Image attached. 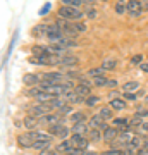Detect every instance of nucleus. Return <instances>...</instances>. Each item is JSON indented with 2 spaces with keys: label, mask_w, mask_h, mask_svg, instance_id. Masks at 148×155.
<instances>
[{
  "label": "nucleus",
  "mask_w": 148,
  "mask_h": 155,
  "mask_svg": "<svg viewBox=\"0 0 148 155\" xmlns=\"http://www.w3.org/2000/svg\"><path fill=\"white\" fill-rule=\"evenodd\" d=\"M124 97H126V100H136V95L134 93H126Z\"/></svg>",
  "instance_id": "39"
},
{
  "label": "nucleus",
  "mask_w": 148,
  "mask_h": 155,
  "mask_svg": "<svg viewBox=\"0 0 148 155\" xmlns=\"http://www.w3.org/2000/svg\"><path fill=\"white\" fill-rule=\"evenodd\" d=\"M72 91H74V95H77V97H81V98L86 100L88 97L91 95V86H86V84H81V83H79L76 88L72 90Z\"/></svg>",
  "instance_id": "16"
},
{
  "label": "nucleus",
  "mask_w": 148,
  "mask_h": 155,
  "mask_svg": "<svg viewBox=\"0 0 148 155\" xmlns=\"http://www.w3.org/2000/svg\"><path fill=\"white\" fill-rule=\"evenodd\" d=\"M117 136H119L117 127H105L104 133H102V138H104L107 143H112V141H115V140H117Z\"/></svg>",
  "instance_id": "10"
},
{
  "label": "nucleus",
  "mask_w": 148,
  "mask_h": 155,
  "mask_svg": "<svg viewBox=\"0 0 148 155\" xmlns=\"http://www.w3.org/2000/svg\"><path fill=\"white\" fill-rule=\"evenodd\" d=\"M107 81H109V79H107L105 76H100V78H93V79H91V84L102 88V86H107Z\"/></svg>",
  "instance_id": "25"
},
{
  "label": "nucleus",
  "mask_w": 148,
  "mask_h": 155,
  "mask_svg": "<svg viewBox=\"0 0 148 155\" xmlns=\"http://www.w3.org/2000/svg\"><path fill=\"white\" fill-rule=\"evenodd\" d=\"M48 134L50 136H57V138L64 140L69 134V127H66L62 122H57V124H52L48 127Z\"/></svg>",
  "instance_id": "4"
},
{
  "label": "nucleus",
  "mask_w": 148,
  "mask_h": 155,
  "mask_svg": "<svg viewBox=\"0 0 148 155\" xmlns=\"http://www.w3.org/2000/svg\"><path fill=\"white\" fill-rule=\"evenodd\" d=\"M141 129L148 133V122H143V124H141Z\"/></svg>",
  "instance_id": "42"
},
{
  "label": "nucleus",
  "mask_w": 148,
  "mask_h": 155,
  "mask_svg": "<svg viewBox=\"0 0 148 155\" xmlns=\"http://www.w3.org/2000/svg\"><path fill=\"white\" fill-rule=\"evenodd\" d=\"M83 0H62V5H71V7H79Z\"/></svg>",
  "instance_id": "30"
},
{
  "label": "nucleus",
  "mask_w": 148,
  "mask_h": 155,
  "mask_svg": "<svg viewBox=\"0 0 148 155\" xmlns=\"http://www.w3.org/2000/svg\"><path fill=\"white\" fill-rule=\"evenodd\" d=\"M126 11L131 14V16H140L143 12V5L140 0H127L126 4Z\"/></svg>",
  "instance_id": "8"
},
{
  "label": "nucleus",
  "mask_w": 148,
  "mask_h": 155,
  "mask_svg": "<svg viewBox=\"0 0 148 155\" xmlns=\"http://www.w3.org/2000/svg\"><path fill=\"white\" fill-rule=\"evenodd\" d=\"M57 122H61V116L57 112H50L47 116L40 117V124H48V126H52V124H57Z\"/></svg>",
  "instance_id": "12"
},
{
  "label": "nucleus",
  "mask_w": 148,
  "mask_h": 155,
  "mask_svg": "<svg viewBox=\"0 0 148 155\" xmlns=\"http://www.w3.org/2000/svg\"><path fill=\"white\" fill-rule=\"evenodd\" d=\"M140 69L145 72H148V62H143V64H140Z\"/></svg>",
  "instance_id": "38"
},
{
  "label": "nucleus",
  "mask_w": 148,
  "mask_h": 155,
  "mask_svg": "<svg viewBox=\"0 0 148 155\" xmlns=\"http://www.w3.org/2000/svg\"><path fill=\"white\" fill-rule=\"evenodd\" d=\"M115 11H117V14H124L126 12V5L124 4H117L115 5Z\"/></svg>",
  "instance_id": "33"
},
{
  "label": "nucleus",
  "mask_w": 148,
  "mask_h": 155,
  "mask_svg": "<svg viewBox=\"0 0 148 155\" xmlns=\"http://www.w3.org/2000/svg\"><path fill=\"white\" fill-rule=\"evenodd\" d=\"M38 124H40V119L38 117H35V116H26L24 117V121H22V126L26 127L28 131H35Z\"/></svg>",
  "instance_id": "15"
},
{
  "label": "nucleus",
  "mask_w": 148,
  "mask_h": 155,
  "mask_svg": "<svg viewBox=\"0 0 148 155\" xmlns=\"http://www.w3.org/2000/svg\"><path fill=\"white\" fill-rule=\"evenodd\" d=\"M57 66H62V67H76L79 66V59L71 54H67V55H62L59 57V61H57Z\"/></svg>",
  "instance_id": "6"
},
{
  "label": "nucleus",
  "mask_w": 148,
  "mask_h": 155,
  "mask_svg": "<svg viewBox=\"0 0 148 155\" xmlns=\"http://www.w3.org/2000/svg\"><path fill=\"white\" fill-rule=\"evenodd\" d=\"M31 54L33 57H47V55H52L48 47H43V45H33L31 47Z\"/></svg>",
  "instance_id": "13"
},
{
  "label": "nucleus",
  "mask_w": 148,
  "mask_h": 155,
  "mask_svg": "<svg viewBox=\"0 0 148 155\" xmlns=\"http://www.w3.org/2000/svg\"><path fill=\"white\" fill-rule=\"evenodd\" d=\"M110 109H112V110H126V109H127L126 100H121V98H110Z\"/></svg>",
  "instance_id": "17"
},
{
  "label": "nucleus",
  "mask_w": 148,
  "mask_h": 155,
  "mask_svg": "<svg viewBox=\"0 0 148 155\" xmlns=\"http://www.w3.org/2000/svg\"><path fill=\"white\" fill-rule=\"evenodd\" d=\"M83 2H88V0H83Z\"/></svg>",
  "instance_id": "46"
},
{
  "label": "nucleus",
  "mask_w": 148,
  "mask_h": 155,
  "mask_svg": "<svg viewBox=\"0 0 148 155\" xmlns=\"http://www.w3.org/2000/svg\"><path fill=\"white\" fill-rule=\"evenodd\" d=\"M88 141H91V143H98L102 138V133H100V129H93V127H90V133L86 134Z\"/></svg>",
  "instance_id": "19"
},
{
  "label": "nucleus",
  "mask_w": 148,
  "mask_h": 155,
  "mask_svg": "<svg viewBox=\"0 0 148 155\" xmlns=\"http://www.w3.org/2000/svg\"><path fill=\"white\" fill-rule=\"evenodd\" d=\"M104 2H109V0H104Z\"/></svg>",
  "instance_id": "45"
},
{
  "label": "nucleus",
  "mask_w": 148,
  "mask_h": 155,
  "mask_svg": "<svg viewBox=\"0 0 148 155\" xmlns=\"http://www.w3.org/2000/svg\"><path fill=\"white\" fill-rule=\"evenodd\" d=\"M81 155H98V153H95V152H90V150H84Z\"/></svg>",
  "instance_id": "41"
},
{
  "label": "nucleus",
  "mask_w": 148,
  "mask_h": 155,
  "mask_svg": "<svg viewBox=\"0 0 148 155\" xmlns=\"http://www.w3.org/2000/svg\"><path fill=\"white\" fill-rule=\"evenodd\" d=\"M50 143H52V138H47V140H36L35 141V145H33V148L35 150H47L50 147Z\"/></svg>",
  "instance_id": "21"
},
{
  "label": "nucleus",
  "mask_w": 148,
  "mask_h": 155,
  "mask_svg": "<svg viewBox=\"0 0 148 155\" xmlns=\"http://www.w3.org/2000/svg\"><path fill=\"white\" fill-rule=\"evenodd\" d=\"M145 100H146V104H148V97H146V98H145Z\"/></svg>",
  "instance_id": "44"
},
{
  "label": "nucleus",
  "mask_w": 148,
  "mask_h": 155,
  "mask_svg": "<svg viewBox=\"0 0 148 155\" xmlns=\"http://www.w3.org/2000/svg\"><path fill=\"white\" fill-rule=\"evenodd\" d=\"M107 86H109V88H115V86H117V81H115V79H109V81H107Z\"/></svg>",
  "instance_id": "37"
},
{
  "label": "nucleus",
  "mask_w": 148,
  "mask_h": 155,
  "mask_svg": "<svg viewBox=\"0 0 148 155\" xmlns=\"http://www.w3.org/2000/svg\"><path fill=\"white\" fill-rule=\"evenodd\" d=\"M71 109L72 107L71 105H67V104H64V105L61 107V109H59V110H57V114H59V116H66V114H71Z\"/></svg>",
  "instance_id": "28"
},
{
  "label": "nucleus",
  "mask_w": 148,
  "mask_h": 155,
  "mask_svg": "<svg viewBox=\"0 0 148 155\" xmlns=\"http://www.w3.org/2000/svg\"><path fill=\"white\" fill-rule=\"evenodd\" d=\"M72 24H74V29L77 31V35H79V33H83V31H86V26H84L83 22L76 21V22H72Z\"/></svg>",
  "instance_id": "31"
},
{
  "label": "nucleus",
  "mask_w": 148,
  "mask_h": 155,
  "mask_svg": "<svg viewBox=\"0 0 148 155\" xmlns=\"http://www.w3.org/2000/svg\"><path fill=\"white\" fill-rule=\"evenodd\" d=\"M104 155H126L122 150H117V148H112V150H107L104 152Z\"/></svg>",
  "instance_id": "32"
},
{
  "label": "nucleus",
  "mask_w": 148,
  "mask_h": 155,
  "mask_svg": "<svg viewBox=\"0 0 148 155\" xmlns=\"http://www.w3.org/2000/svg\"><path fill=\"white\" fill-rule=\"evenodd\" d=\"M35 141H36V131H28L17 136V145L21 148H33Z\"/></svg>",
  "instance_id": "2"
},
{
  "label": "nucleus",
  "mask_w": 148,
  "mask_h": 155,
  "mask_svg": "<svg viewBox=\"0 0 148 155\" xmlns=\"http://www.w3.org/2000/svg\"><path fill=\"white\" fill-rule=\"evenodd\" d=\"M48 9H50V4H47L45 7H41V11H40V14H41V16H43V14H47V11H48Z\"/></svg>",
  "instance_id": "40"
},
{
  "label": "nucleus",
  "mask_w": 148,
  "mask_h": 155,
  "mask_svg": "<svg viewBox=\"0 0 148 155\" xmlns=\"http://www.w3.org/2000/svg\"><path fill=\"white\" fill-rule=\"evenodd\" d=\"M35 36H47V24H36L33 28Z\"/></svg>",
  "instance_id": "23"
},
{
  "label": "nucleus",
  "mask_w": 148,
  "mask_h": 155,
  "mask_svg": "<svg viewBox=\"0 0 148 155\" xmlns=\"http://www.w3.org/2000/svg\"><path fill=\"white\" fill-rule=\"evenodd\" d=\"M62 36H64L62 29L57 24H47V40H48L50 43H57Z\"/></svg>",
  "instance_id": "3"
},
{
  "label": "nucleus",
  "mask_w": 148,
  "mask_h": 155,
  "mask_svg": "<svg viewBox=\"0 0 148 155\" xmlns=\"http://www.w3.org/2000/svg\"><path fill=\"white\" fill-rule=\"evenodd\" d=\"M104 69L102 67H93V69H90L88 71V76H91V78H100V76H104Z\"/></svg>",
  "instance_id": "26"
},
{
  "label": "nucleus",
  "mask_w": 148,
  "mask_h": 155,
  "mask_svg": "<svg viewBox=\"0 0 148 155\" xmlns=\"http://www.w3.org/2000/svg\"><path fill=\"white\" fill-rule=\"evenodd\" d=\"M72 148L74 147H72L71 140H62L61 143L57 145V153H69Z\"/></svg>",
  "instance_id": "18"
},
{
  "label": "nucleus",
  "mask_w": 148,
  "mask_h": 155,
  "mask_svg": "<svg viewBox=\"0 0 148 155\" xmlns=\"http://www.w3.org/2000/svg\"><path fill=\"white\" fill-rule=\"evenodd\" d=\"M71 131H72V134L86 136V134L90 133V124H88V122H77V124H72Z\"/></svg>",
  "instance_id": "11"
},
{
  "label": "nucleus",
  "mask_w": 148,
  "mask_h": 155,
  "mask_svg": "<svg viewBox=\"0 0 148 155\" xmlns=\"http://www.w3.org/2000/svg\"><path fill=\"white\" fill-rule=\"evenodd\" d=\"M140 88V81H127L122 84V91L124 93H133V90Z\"/></svg>",
  "instance_id": "22"
},
{
  "label": "nucleus",
  "mask_w": 148,
  "mask_h": 155,
  "mask_svg": "<svg viewBox=\"0 0 148 155\" xmlns=\"http://www.w3.org/2000/svg\"><path fill=\"white\" fill-rule=\"evenodd\" d=\"M90 127H93V129H105V127H109V126H105V122L104 119H102V116L100 114H95V116L90 117Z\"/></svg>",
  "instance_id": "14"
},
{
  "label": "nucleus",
  "mask_w": 148,
  "mask_h": 155,
  "mask_svg": "<svg viewBox=\"0 0 148 155\" xmlns=\"http://www.w3.org/2000/svg\"><path fill=\"white\" fill-rule=\"evenodd\" d=\"M100 102V97H95V95H90V97H88L86 100H84V104H86V105H95V104H98Z\"/></svg>",
  "instance_id": "29"
},
{
  "label": "nucleus",
  "mask_w": 148,
  "mask_h": 155,
  "mask_svg": "<svg viewBox=\"0 0 148 155\" xmlns=\"http://www.w3.org/2000/svg\"><path fill=\"white\" fill-rule=\"evenodd\" d=\"M84 16V12H81L77 7H71V5H62L59 9V17L64 19V21H69V22H76L79 21L81 17Z\"/></svg>",
  "instance_id": "1"
},
{
  "label": "nucleus",
  "mask_w": 148,
  "mask_h": 155,
  "mask_svg": "<svg viewBox=\"0 0 148 155\" xmlns=\"http://www.w3.org/2000/svg\"><path fill=\"white\" fill-rule=\"evenodd\" d=\"M71 143H72L74 148H79V150L84 152V150L88 148V143H90V141H88L86 136H81V134H72V136H71Z\"/></svg>",
  "instance_id": "7"
},
{
  "label": "nucleus",
  "mask_w": 148,
  "mask_h": 155,
  "mask_svg": "<svg viewBox=\"0 0 148 155\" xmlns=\"http://www.w3.org/2000/svg\"><path fill=\"white\" fill-rule=\"evenodd\" d=\"M69 121L72 122V124H77V122H86L88 117L84 112H72L71 116H69Z\"/></svg>",
  "instance_id": "20"
},
{
  "label": "nucleus",
  "mask_w": 148,
  "mask_h": 155,
  "mask_svg": "<svg viewBox=\"0 0 148 155\" xmlns=\"http://www.w3.org/2000/svg\"><path fill=\"white\" fill-rule=\"evenodd\" d=\"M40 155H57V152H54V150L47 148V150H41V152H40Z\"/></svg>",
  "instance_id": "36"
},
{
  "label": "nucleus",
  "mask_w": 148,
  "mask_h": 155,
  "mask_svg": "<svg viewBox=\"0 0 148 155\" xmlns=\"http://www.w3.org/2000/svg\"><path fill=\"white\" fill-rule=\"evenodd\" d=\"M136 116H138V117H146V116H148V109H143V110H140V109H138V110H136Z\"/></svg>",
  "instance_id": "35"
},
{
  "label": "nucleus",
  "mask_w": 148,
  "mask_h": 155,
  "mask_svg": "<svg viewBox=\"0 0 148 155\" xmlns=\"http://www.w3.org/2000/svg\"><path fill=\"white\" fill-rule=\"evenodd\" d=\"M22 83L26 84V86H29V88H33V86H38L40 83H41V78L38 76V74H24L22 76Z\"/></svg>",
  "instance_id": "9"
},
{
  "label": "nucleus",
  "mask_w": 148,
  "mask_h": 155,
  "mask_svg": "<svg viewBox=\"0 0 148 155\" xmlns=\"http://www.w3.org/2000/svg\"><path fill=\"white\" fill-rule=\"evenodd\" d=\"M100 116H102V119H112V109L110 107H104V109H100V112H98Z\"/></svg>",
  "instance_id": "27"
},
{
  "label": "nucleus",
  "mask_w": 148,
  "mask_h": 155,
  "mask_svg": "<svg viewBox=\"0 0 148 155\" xmlns=\"http://www.w3.org/2000/svg\"><path fill=\"white\" fill-rule=\"evenodd\" d=\"M119 4H126V0H119Z\"/></svg>",
  "instance_id": "43"
},
{
  "label": "nucleus",
  "mask_w": 148,
  "mask_h": 155,
  "mask_svg": "<svg viewBox=\"0 0 148 155\" xmlns=\"http://www.w3.org/2000/svg\"><path fill=\"white\" fill-rule=\"evenodd\" d=\"M52 112V109H50L48 104H36L35 107H31L29 109V116H35V117H43L47 116V114H50Z\"/></svg>",
  "instance_id": "5"
},
{
  "label": "nucleus",
  "mask_w": 148,
  "mask_h": 155,
  "mask_svg": "<svg viewBox=\"0 0 148 155\" xmlns=\"http://www.w3.org/2000/svg\"><path fill=\"white\" fill-rule=\"evenodd\" d=\"M115 66H117V61H115V59H107V61H104V64H102V69H104V71H112V69H115Z\"/></svg>",
  "instance_id": "24"
},
{
  "label": "nucleus",
  "mask_w": 148,
  "mask_h": 155,
  "mask_svg": "<svg viewBox=\"0 0 148 155\" xmlns=\"http://www.w3.org/2000/svg\"><path fill=\"white\" fill-rule=\"evenodd\" d=\"M131 62H133V64H143V57L141 55H134L131 59Z\"/></svg>",
  "instance_id": "34"
}]
</instances>
